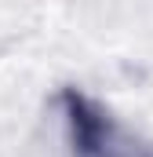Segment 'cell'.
I'll use <instances>...</instances> for the list:
<instances>
[{
	"label": "cell",
	"instance_id": "obj_1",
	"mask_svg": "<svg viewBox=\"0 0 153 157\" xmlns=\"http://www.w3.org/2000/svg\"><path fill=\"white\" fill-rule=\"evenodd\" d=\"M66 128L73 157H153L150 146L113 121L99 102L73 91L66 95Z\"/></svg>",
	"mask_w": 153,
	"mask_h": 157
}]
</instances>
